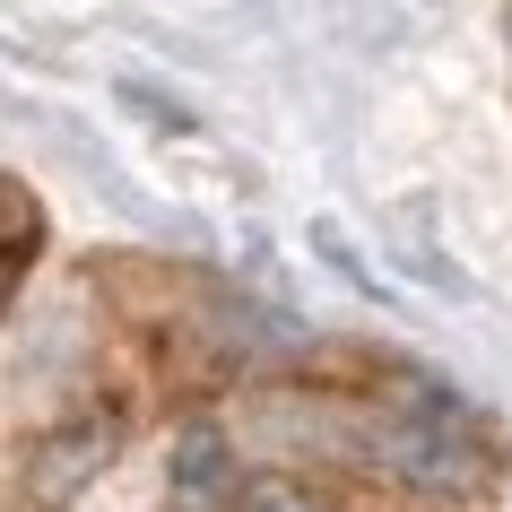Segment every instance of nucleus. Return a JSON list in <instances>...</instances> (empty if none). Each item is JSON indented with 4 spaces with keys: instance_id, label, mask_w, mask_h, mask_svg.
I'll return each mask as SVG.
<instances>
[{
    "instance_id": "5",
    "label": "nucleus",
    "mask_w": 512,
    "mask_h": 512,
    "mask_svg": "<svg viewBox=\"0 0 512 512\" xmlns=\"http://www.w3.org/2000/svg\"><path fill=\"white\" fill-rule=\"evenodd\" d=\"M27 261H35V226H9V235H0V313H9V296H18Z\"/></svg>"
},
{
    "instance_id": "2",
    "label": "nucleus",
    "mask_w": 512,
    "mask_h": 512,
    "mask_svg": "<svg viewBox=\"0 0 512 512\" xmlns=\"http://www.w3.org/2000/svg\"><path fill=\"white\" fill-rule=\"evenodd\" d=\"M113 452H122V426H113V417H70V426L35 434V452H27V504L35 512L79 504L87 486L113 469Z\"/></svg>"
},
{
    "instance_id": "1",
    "label": "nucleus",
    "mask_w": 512,
    "mask_h": 512,
    "mask_svg": "<svg viewBox=\"0 0 512 512\" xmlns=\"http://www.w3.org/2000/svg\"><path fill=\"white\" fill-rule=\"evenodd\" d=\"M330 434H339L365 469L417 486V495H443V504L495 486V443H486L478 417H469L460 400H443V391H391V400H365V408H348Z\"/></svg>"
},
{
    "instance_id": "3",
    "label": "nucleus",
    "mask_w": 512,
    "mask_h": 512,
    "mask_svg": "<svg viewBox=\"0 0 512 512\" xmlns=\"http://www.w3.org/2000/svg\"><path fill=\"white\" fill-rule=\"evenodd\" d=\"M165 495H174V512H235L243 504V469H235V443H226V426H183L174 434V460H165Z\"/></svg>"
},
{
    "instance_id": "4",
    "label": "nucleus",
    "mask_w": 512,
    "mask_h": 512,
    "mask_svg": "<svg viewBox=\"0 0 512 512\" xmlns=\"http://www.w3.org/2000/svg\"><path fill=\"white\" fill-rule=\"evenodd\" d=\"M235 512H330V504L304 478H287V469H261V478H243V504Z\"/></svg>"
}]
</instances>
